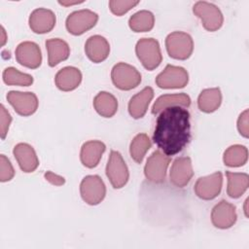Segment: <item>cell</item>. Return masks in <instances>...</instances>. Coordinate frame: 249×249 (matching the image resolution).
Here are the masks:
<instances>
[{"label": "cell", "mask_w": 249, "mask_h": 249, "mask_svg": "<svg viewBox=\"0 0 249 249\" xmlns=\"http://www.w3.org/2000/svg\"><path fill=\"white\" fill-rule=\"evenodd\" d=\"M191 140L190 113L184 107L163 109L157 118L154 143L167 156L181 152Z\"/></svg>", "instance_id": "cell-1"}, {"label": "cell", "mask_w": 249, "mask_h": 249, "mask_svg": "<svg viewBox=\"0 0 249 249\" xmlns=\"http://www.w3.org/2000/svg\"><path fill=\"white\" fill-rule=\"evenodd\" d=\"M165 48L170 57L178 60H185L193 53V38L186 32H171L165 38Z\"/></svg>", "instance_id": "cell-2"}, {"label": "cell", "mask_w": 249, "mask_h": 249, "mask_svg": "<svg viewBox=\"0 0 249 249\" xmlns=\"http://www.w3.org/2000/svg\"><path fill=\"white\" fill-rule=\"evenodd\" d=\"M135 53L142 65L149 71L156 69L162 60L159 42L154 38H142L135 46Z\"/></svg>", "instance_id": "cell-3"}, {"label": "cell", "mask_w": 249, "mask_h": 249, "mask_svg": "<svg viewBox=\"0 0 249 249\" xmlns=\"http://www.w3.org/2000/svg\"><path fill=\"white\" fill-rule=\"evenodd\" d=\"M111 79L116 88L122 90H130L141 83V74L130 64L119 62L111 71Z\"/></svg>", "instance_id": "cell-4"}, {"label": "cell", "mask_w": 249, "mask_h": 249, "mask_svg": "<svg viewBox=\"0 0 249 249\" xmlns=\"http://www.w3.org/2000/svg\"><path fill=\"white\" fill-rule=\"evenodd\" d=\"M194 14L201 19L204 29L214 32L221 28L224 17L221 10L214 4L206 1H198L193 7Z\"/></svg>", "instance_id": "cell-5"}, {"label": "cell", "mask_w": 249, "mask_h": 249, "mask_svg": "<svg viewBox=\"0 0 249 249\" xmlns=\"http://www.w3.org/2000/svg\"><path fill=\"white\" fill-rule=\"evenodd\" d=\"M106 175L115 189L123 188L128 181L129 172L122 155L112 150L106 165Z\"/></svg>", "instance_id": "cell-6"}, {"label": "cell", "mask_w": 249, "mask_h": 249, "mask_svg": "<svg viewBox=\"0 0 249 249\" xmlns=\"http://www.w3.org/2000/svg\"><path fill=\"white\" fill-rule=\"evenodd\" d=\"M170 162V157L160 150L155 151L147 160L144 174L148 181L154 184H160L164 181L166 170Z\"/></svg>", "instance_id": "cell-7"}, {"label": "cell", "mask_w": 249, "mask_h": 249, "mask_svg": "<svg viewBox=\"0 0 249 249\" xmlns=\"http://www.w3.org/2000/svg\"><path fill=\"white\" fill-rule=\"evenodd\" d=\"M80 194L86 203L96 205L104 199L106 187L98 175H88L80 184Z\"/></svg>", "instance_id": "cell-8"}, {"label": "cell", "mask_w": 249, "mask_h": 249, "mask_svg": "<svg viewBox=\"0 0 249 249\" xmlns=\"http://www.w3.org/2000/svg\"><path fill=\"white\" fill-rule=\"evenodd\" d=\"M98 20V15L90 10H79L71 13L65 21L66 29L72 35H82L91 29Z\"/></svg>", "instance_id": "cell-9"}, {"label": "cell", "mask_w": 249, "mask_h": 249, "mask_svg": "<svg viewBox=\"0 0 249 249\" xmlns=\"http://www.w3.org/2000/svg\"><path fill=\"white\" fill-rule=\"evenodd\" d=\"M188 82L187 70L171 64H167L156 78V84L160 89H182L187 86Z\"/></svg>", "instance_id": "cell-10"}, {"label": "cell", "mask_w": 249, "mask_h": 249, "mask_svg": "<svg viewBox=\"0 0 249 249\" xmlns=\"http://www.w3.org/2000/svg\"><path fill=\"white\" fill-rule=\"evenodd\" d=\"M223 186V175L220 171L207 176L199 177L194 187L196 195L204 200H210L218 196Z\"/></svg>", "instance_id": "cell-11"}, {"label": "cell", "mask_w": 249, "mask_h": 249, "mask_svg": "<svg viewBox=\"0 0 249 249\" xmlns=\"http://www.w3.org/2000/svg\"><path fill=\"white\" fill-rule=\"evenodd\" d=\"M7 100L14 110L20 116L26 117L34 114L38 108V98L35 93L29 91L11 90L7 94Z\"/></svg>", "instance_id": "cell-12"}, {"label": "cell", "mask_w": 249, "mask_h": 249, "mask_svg": "<svg viewBox=\"0 0 249 249\" xmlns=\"http://www.w3.org/2000/svg\"><path fill=\"white\" fill-rule=\"evenodd\" d=\"M17 61L27 68L36 69L42 63L40 47L31 41H25L18 45L16 49Z\"/></svg>", "instance_id": "cell-13"}, {"label": "cell", "mask_w": 249, "mask_h": 249, "mask_svg": "<svg viewBox=\"0 0 249 249\" xmlns=\"http://www.w3.org/2000/svg\"><path fill=\"white\" fill-rule=\"evenodd\" d=\"M237 219L235 206L227 200L218 202L211 211V222L214 227L222 230L232 227Z\"/></svg>", "instance_id": "cell-14"}, {"label": "cell", "mask_w": 249, "mask_h": 249, "mask_svg": "<svg viewBox=\"0 0 249 249\" xmlns=\"http://www.w3.org/2000/svg\"><path fill=\"white\" fill-rule=\"evenodd\" d=\"M193 175L192 160L189 157H179L174 160L169 172V180L175 187L187 186Z\"/></svg>", "instance_id": "cell-15"}, {"label": "cell", "mask_w": 249, "mask_h": 249, "mask_svg": "<svg viewBox=\"0 0 249 249\" xmlns=\"http://www.w3.org/2000/svg\"><path fill=\"white\" fill-rule=\"evenodd\" d=\"M56 18L52 10L45 8L35 9L29 16L28 23L30 29L37 34H45L53 30Z\"/></svg>", "instance_id": "cell-16"}, {"label": "cell", "mask_w": 249, "mask_h": 249, "mask_svg": "<svg viewBox=\"0 0 249 249\" xmlns=\"http://www.w3.org/2000/svg\"><path fill=\"white\" fill-rule=\"evenodd\" d=\"M13 154L23 172L30 173L36 170L39 160L35 150L27 143H18L14 147Z\"/></svg>", "instance_id": "cell-17"}, {"label": "cell", "mask_w": 249, "mask_h": 249, "mask_svg": "<svg viewBox=\"0 0 249 249\" xmlns=\"http://www.w3.org/2000/svg\"><path fill=\"white\" fill-rule=\"evenodd\" d=\"M85 53L89 59L94 63L104 61L110 53L108 41L100 35L90 36L85 44Z\"/></svg>", "instance_id": "cell-18"}, {"label": "cell", "mask_w": 249, "mask_h": 249, "mask_svg": "<svg viewBox=\"0 0 249 249\" xmlns=\"http://www.w3.org/2000/svg\"><path fill=\"white\" fill-rule=\"evenodd\" d=\"M105 150V144L98 140H90L84 143L80 153L81 162L88 168L95 167L99 163Z\"/></svg>", "instance_id": "cell-19"}, {"label": "cell", "mask_w": 249, "mask_h": 249, "mask_svg": "<svg viewBox=\"0 0 249 249\" xmlns=\"http://www.w3.org/2000/svg\"><path fill=\"white\" fill-rule=\"evenodd\" d=\"M81 82L82 73L73 66H66L60 69L54 77L55 86L62 91H70L77 89Z\"/></svg>", "instance_id": "cell-20"}, {"label": "cell", "mask_w": 249, "mask_h": 249, "mask_svg": "<svg viewBox=\"0 0 249 249\" xmlns=\"http://www.w3.org/2000/svg\"><path fill=\"white\" fill-rule=\"evenodd\" d=\"M154 97V90L151 87H146L138 93L133 95L128 102V112L133 119L142 118Z\"/></svg>", "instance_id": "cell-21"}, {"label": "cell", "mask_w": 249, "mask_h": 249, "mask_svg": "<svg viewBox=\"0 0 249 249\" xmlns=\"http://www.w3.org/2000/svg\"><path fill=\"white\" fill-rule=\"evenodd\" d=\"M46 48L48 51V63L51 67H54L69 57L70 48L62 39L53 38L47 40Z\"/></svg>", "instance_id": "cell-22"}, {"label": "cell", "mask_w": 249, "mask_h": 249, "mask_svg": "<svg viewBox=\"0 0 249 249\" xmlns=\"http://www.w3.org/2000/svg\"><path fill=\"white\" fill-rule=\"evenodd\" d=\"M191 105V98L188 94L181 92V93H174V94H163L158 97L152 107L153 114H159L163 109L169 107H189Z\"/></svg>", "instance_id": "cell-23"}, {"label": "cell", "mask_w": 249, "mask_h": 249, "mask_svg": "<svg viewBox=\"0 0 249 249\" xmlns=\"http://www.w3.org/2000/svg\"><path fill=\"white\" fill-rule=\"evenodd\" d=\"M226 176L228 179L227 194L231 198L240 197L248 189L249 176L243 172L227 171Z\"/></svg>", "instance_id": "cell-24"}, {"label": "cell", "mask_w": 249, "mask_h": 249, "mask_svg": "<svg viewBox=\"0 0 249 249\" xmlns=\"http://www.w3.org/2000/svg\"><path fill=\"white\" fill-rule=\"evenodd\" d=\"M222 103V93L219 88L203 89L197 97V106L201 112L212 113L216 111Z\"/></svg>", "instance_id": "cell-25"}, {"label": "cell", "mask_w": 249, "mask_h": 249, "mask_svg": "<svg viewBox=\"0 0 249 249\" xmlns=\"http://www.w3.org/2000/svg\"><path fill=\"white\" fill-rule=\"evenodd\" d=\"M93 107L100 116L111 118L118 110V100L110 92L100 91L93 98Z\"/></svg>", "instance_id": "cell-26"}, {"label": "cell", "mask_w": 249, "mask_h": 249, "mask_svg": "<svg viewBox=\"0 0 249 249\" xmlns=\"http://www.w3.org/2000/svg\"><path fill=\"white\" fill-rule=\"evenodd\" d=\"M154 24L155 17L152 12L147 10L133 14L128 19L129 28L134 32H148L153 29Z\"/></svg>", "instance_id": "cell-27"}, {"label": "cell", "mask_w": 249, "mask_h": 249, "mask_svg": "<svg viewBox=\"0 0 249 249\" xmlns=\"http://www.w3.org/2000/svg\"><path fill=\"white\" fill-rule=\"evenodd\" d=\"M248 150L243 145H231L225 152L223 156L224 163L230 167L242 166L247 162Z\"/></svg>", "instance_id": "cell-28"}, {"label": "cell", "mask_w": 249, "mask_h": 249, "mask_svg": "<svg viewBox=\"0 0 249 249\" xmlns=\"http://www.w3.org/2000/svg\"><path fill=\"white\" fill-rule=\"evenodd\" d=\"M151 145H152L151 140L147 134L145 133L137 134L132 139L129 146V154L131 159L135 162L141 163L144 159V156L151 148Z\"/></svg>", "instance_id": "cell-29"}, {"label": "cell", "mask_w": 249, "mask_h": 249, "mask_svg": "<svg viewBox=\"0 0 249 249\" xmlns=\"http://www.w3.org/2000/svg\"><path fill=\"white\" fill-rule=\"evenodd\" d=\"M3 81L8 86L28 87L33 83V77L29 74L22 73L15 67H7L2 74Z\"/></svg>", "instance_id": "cell-30"}, {"label": "cell", "mask_w": 249, "mask_h": 249, "mask_svg": "<svg viewBox=\"0 0 249 249\" xmlns=\"http://www.w3.org/2000/svg\"><path fill=\"white\" fill-rule=\"evenodd\" d=\"M139 1H119V0H111L109 2L110 11L118 17H121L127 13L129 10L138 5Z\"/></svg>", "instance_id": "cell-31"}, {"label": "cell", "mask_w": 249, "mask_h": 249, "mask_svg": "<svg viewBox=\"0 0 249 249\" xmlns=\"http://www.w3.org/2000/svg\"><path fill=\"white\" fill-rule=\"evenodd\" d=\"M15 176L14 167L5 155L0 156V181L8 182Z\"/></svg>", "instance_id": "cell-32"}, {"label": "cell", "mask_w": 249, "mask_h": 249, "mask_svg": "<svg viewBox=\"0 0 249 249\" xmlns=\"http://www.w3.org/2000/svg\"><path fill=\"white\" fill-rule=\"evenodd\" d=\"M12 123V117L4 105L0 106V135L2 139H5L9 126Z\"/></svg>", "instance_id": "cell-33"}, {"label": "cell", "mask_w": 249, "mask_h": 249, "mask_svg": "<svg viewBox=\"0 0 249 249\" xmlns=\"http://www.w3.org/2000/svg\"><path fill=\"white\" fill-rule=\"evenodd\" d=\"M237 129L241 136L248 138L249 136V111L244 110L237 119Z\"/></svg>", "instance_id": "cell-34"}, {"label": "cell", "mask_w": 249, "mask_h": 249, "mask_svg": "<svg viewBox=\"0 0 249 249\" xmlns=\"http://www.w3.org/2000/svg\"><path fill=\"white\" fill-rule=\"evenodd\" d=\"M44 177L48 182H50L52 185H54V186H62L65 183V179L62 176L57 175L52 171L45 172Z\"/></svg>", "instance_id": "cell-35"}, {"label": "cell", "mask_w": 249, "mask_h": 249, "mask_svg": "<svg viewBox=\"0 0 249 249\" xmlns=\"http://www.w3.org/2000/svg\"><path fill=\"white\" fill-rule=\"evenodd\" d=\"M58 3L62 6H65V7H68V6H73V5H77V4H81V3H84V1H58Z\"/></svg>", "instance_id": "cell-36"}, {"label": "cell", "mask_w": 249, "mask_h": 249, "mask_svg": "<svg viewBox=\"0 0 249 249\" xmlns=\"http://www.w3.org/2000/svg\"><path fill=\"white\" fill-rule=\"evenodd\" d=\"M7 42V35H6V31L4 29L3 26H1V46H4Z\"/></svg>", "instance_id": "cell-37"}, {"label": "cell", "mask_w": 249, "mask_h": 249, "mask_svg": "<svg viewBox=\"0 0 249 249\" xmlns=\"http://www.w3.org/2000/svg\"><path fill=\"white\" fill-rule=\"evenodd\" d=\"M247 204H248V198L245 200L244 202V213H245V216L248 217V208H247Z\"/></svg>", "instance_id": "cell-38"}]
</instances>
